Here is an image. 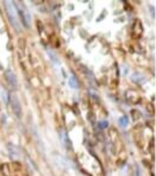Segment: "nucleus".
Masks as SVG:
<instances>
[{"label": "nucleus", "mask_w": 156, "mask_h": 176, "mask_svg": "<svg viewBox=\"0 0 156 176\" xmlns=\"http://www.w3.org/2000/svg\"><path fill=\"white\" fill-rule=\"evenodd\" d=\"M60 136H61V139H62V142H63V144H64V146H66V148H67V149L69 148V149L72 150V143H70V139L68 138L67 133H66L64 131H61Z\"/></svg>", "instance_id": "7"}, {"label": "nucleus", "mask_w": 156, "mask_h": 176, "mask_svg": "<svg viewBox=\"0 0 156 176\" xmlns=\"http://www.w3.org/2000/svg\"><path fill=\"white\" fill-rule=\"evenodd\" d=\"M142 32H143V26H142V23H141L140 20H136V22H135V24H133V33H135V36L140 37V36L142 35Z\"/></svg>", "instance_id": "6"}, {"label": "nucleus", "mask_w": 156, "mask_h": 176, "mask_svg": "<svg viewBox=\"0 0 156 176\" xmlns=\"http://www.w3.org/2000/svg\"><path fill=\"white\" fill-rule=\"evenodd\" d=\"M118 123H119L120 128L125 129V128H128V125H129V118L126 115H122L119 118V120H118Z\"/></svg>", "instance_id": "9"}, {"label": "nucleus", "mask_w": 156, "mask_h": 176, "mask_svg": "<svg viewBox=\"0 0 156 176\" xmlns=\"http://www.w3.org/2000/svg\"><path fill=\"white\" fill-rule=\"evenodd\" d=\"M5 4V8H6V13L8 17V20L11 23V25L16 29V31L21 30V25H19V17H18V12H17V8L13 1H7L4 3Z\"/></svg>", "instance_id": "1"}, {"label": "nucleus", "mask_w": 156, "mask_h": 176, "mask_svg": "<svg viewBox=\"0 0 156 176\" xmlns=\"http://www.w3.org/2000/svg\"><path fill=\"white\" fill-rule=\"evenodd\" d=\"M125 95H126V99H128V101L131 102V104H137L140 101V95L136 93L135 91H128Z\"/></svg>", "instance_id": "5"}, {"label": "nucleus", "mask_w": 156, "mask_h": 176, "mask_svg": "<svg viewBox=\"0 0 156 176\" xmlns=\"http://www.w3.org/2000/svg\"><path fill=\"white\" fill-rule=\"evenodd\" d=\"M48 54H49V56H50V60L54 62V63H60V62H58V60H57V58H56V55L53 53V51H50V50H48Z\"/></svg>", "instance_id": "12"}, {"label": "nucleus", "mask_w": 156, "mask_h": 176, "mask_svg": "<svg viewBox=\"0 0 156 176\" xmlns=\"http://www.w3.org/2000/svg\"><path fill=\"white\" fill-rule=\"evenodd\" d=\"M136 174H137V176H141V169L138 167H136Z\"/></svg>", "instance_id": "15"}, {"label": "nucleus", "mask_w": 156, "mask_h": 176, "mask_svg": "<svg viewBox=\"0 0 156 176\" xmlns=\"http://www.w3.org/2000/svg\"><path fill=\"white\" fill-rule=\"evenodd\" d=\"M132 81H135V82H137V83H141L143 80H144V76H142V74H140V73H135L133 75H132Z\"/></svg>", "instance_id": "10"}, {"label": "nucleus", "mask_w": 156, "mask_h": 176, "mask_svg": "<svg viewBox=\"0 0 156 176\" xmlns=\"http://www.w3.org/2000/svg\"><path fill=\"white\" fill-rule=\"evenodd\" d=\"M5 79H6V82L8 83V86L11 87V88H13V89H16V88L18 87L17 76H16V74L11 69H7L5 72Z\"/></svg>", "instance_id": "4"}, {"label": "nucleus", "mask_w": 156, "mask_h": 176, "mask_svg": "<svg viewBox=\"0 0 156 176\" xmlns=\"http://www.w3.org/2000/svg\"><path fill=\"white\" fill-rule=\"evenodd\" d=\"M7 148H8V149H12V151H10V155H11V156H13V157H18V156H19V153H18V149L16 148L14 145L8 144V145H7Z\"/></svg>", "instance_id": "11"}, {"label": "nucleus", "mask_w": 156, "mask_h": 176, "mask_svg": "<svg viewBox=\"0 0 156 176\" xmlns=\"http://www.w3.org/2000/svg\"><path fill=\"white\" fill-rule=\"evenodd\" d=\"M16 8H17V12H18V17H21V20L23 22L25 27L30 26L31 23V14L30 12L27 11V8L23 5V4H14Z\"/></svg>", "instance_id": "2"}, {"label": "nucleus", "mask_w": 156, "mask_h": 176, "mask_svg": "<svg viewBox=\"0 0 156 176\" xmlns=\"http://www.w3.org/2000/svg\"><path fill=\"white\" fill-rule=\"evenodd\" d=\"M131 113H132V118L133 119H140L141 118V114H140L138 111H132Z\"/></svg>", "instance_id": "13"}, {"label": "nucleus", "mask_w": 156, "mask_h": 176, "mask_svg": "<svg viewBox=\"0 0 156 176\" xmlns=\"http://www.w3.org/2000/svg\"><path fill=\"white\" fill-rule=\"evenodd\" d=\"M8 100H10V105H11V108H12L14 115L17 118H22V106H21V101H19L17 95L10 94Z\"/></svg>", "instance_id": "3"}, {"label": "nucleus", "mask_w": 156, "mask_h": 176, "mask_svg": "<svg viewBox=\"0 0 156 176\" xmlns=\"http://www.w3.org/2000/svg\"><path fill=\"white\" fill-rule=\"evenodd\" d=\"M68 83H69V86L72 88H74V89H76V88H79V82H77V80L75 79V76L72 74L69 77H68Z\"/></svg>", "instance_id": "8"}, {"label": "nucleus", "mask_w": 156, "mask_h": 176, "mask_svg": "<svg viewBox=\"0 0 156 176\" xmlns=\"http://www.w3.org/2000/svg\"><path fill=\"white\" fill-rule=\"evenodd\" d=\"M99 126H100L101 129H105V128L109 126V123H107L106 120H101V121H99Z\"/></svg>", "instance_id": "14"}]
</instances>
